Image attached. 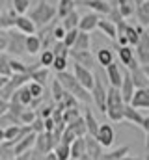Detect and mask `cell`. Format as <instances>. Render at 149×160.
I'll return each instance as SVG.
<instances>
[{
  "instance_id": "obj_19",
  "label": "cell",
  "mask_w": 149,
  "mask_h": 160,
  "mask_svg": "<svg viewBox=\"0 0 149 160\" xmlns=\"http://www.w3.org/2000/svg\"><path fill=\"white\" fill-rule=\"evenodd\" d=\"M123 119L129 121V123H132V125L142 127V125H144V121H146V118L140 114V110H138V108H134L132 104H127V106H125V118H123Z\"/></svg>"
},
{
  "instance_id": "obj_13",
  "label": "cell",
  "mask_w": 149,
  "mask_h": 160,
  "mask_svg": "<svg viewBox=\"0 0 149 160\" xmlns=\"http://www.w3.org/2000/svg\"><path fill=\"white\" fill-rule=\"evenodd\" d=\"M106 69V77H108V84L114 86V88H121V82H123V71L119 67V63H110Z\"/></svg>"
},
{
  "instance_id": "obj_40",
  "label": "cell",
  "mask_w": 149,
  "mask_h": 160,
  "mask_svg": "<svg viewBox=\"0 0 149 160\" xmlns=\"http://www.w3.org/2000/svg\"><path fill=\"white\" fill-rule=\"evenodd\" d=\"M36 118H37V112H34V110H24V112L21 114L19 121H21V125H32Z\"/></svg>"
},
{
  "instance_id": "obj_48",
  "label": "cell",
  "mask_w": 149,
  "mask_h": 160,
  "mask_svg": "<svg viewBox=\"0 0 149 160\" xmlns=\"http://www.w3.org/2000/svg\"><path fill=\"white\" fill-rule=\"evenodd\" d=\"M8 110H9V101L0 99V118H2V116H6V114H8Z\"/></svg>"
},
{
  "instance_id": "obj_59",
  "label": "cell",
  "mask_w": 149,
  "mask_h": 160,
  "mask_svg": "<svg viewBox=\"0 0 149 160\" xmlns=\"http://www.w3.org/2000/svg\"><path fill=\"white\" fill-rule=\"evenodd\" d=\"M0 30H4V28H2V22H0Z\"/></svg>"
},
{
  "instance_id": "obj_20",
  "label": "cell",
  "mask_w": 149,
  "mask_h": 160,
  "mask_svg": "<svg viewBox=\"0 0 149 160\" xmlns=\"http://www.w3.org/2000/svg\"><path fill=\"white\" fill-rule=\"evenodd\" d=\"M146 32V28H142V26H134V24H127L125 26V36H127V39H129V45L131 47H136L138 45V41H140V36Z\"/></svg>"
},
{
  "instance_id": "obj_39",
  "label": "cell",
  "mask_w": 149,
  "mask_h": 160,
  "mask_svg": "<svg viewBox=\"0 0 149 160\" xmlns=\"http://www.w3.org/2000/svg\"><path fill=\"white\" fill-rule=\"evenodd\" d=\"M26 86H28V89H30V93H32V97H34V99H39V97H43V95H45V89H47V88H45L43 84L36 82V80H30Z\"/></svg>"
},
{
  "instance_id": "obj_47",
  "label": "cell",
  "mask_w": 149,
  "mask_h": 160,
  "mask_svg": "<svg viewBox=\"0 0 149 160\" xmlns=\"http://www.w3.org/2000/svg\"><path fill=\"white\" fill-rule=\"evenodd\" d=\"M142 128H144V132H146V149L149 151V116L146 118L144 125H142Z\"/></svg>"
},
{
  "instance_id": "obj_3",
  "label": "cell",
  "mask_w": 149,
  "mask_h": 160,
  "mask_svg": "<svg viewBox=\"0 0 149 160\" xmlns=\"http://www.w3.org/2000/svg\"><path fill=\"white\" fill-rule=\"evenodd\" d=\"M26 38L23 32L11 28L9 30V43L6 48V54H9L11 58H21L23 54H26Z\"/></svg>"
},
{
  "instance_id": "obj_16",
  "label": "cell",
  "mask_w": 149,
  "mask_h": 160,
  "mask_svg": "<svg viewBox=\"0 0 149 160\" xmlns=\"http://www.w3.org/2000/svg\"><path fill=\"white\" fill-rule=\"evenodd\" d=\"M97 28L108 38V39L116 41V38H117V24L116 22H112L108 17H105V19H99V24H97Z\"/></svg>"
},
{
  "instance_id": "obj_22",
  "label": "cell",
  "mask_w": 149,
  "mask_h": 160,
  "mask_svg": "<svg viewBox=\"0 0 149 160\" xmlns=\"http://www.w3.org/2000/svg\"><path fill=\"white\" fill-rule=\"evenodd\" d=\"M117 58L123 63V67H131V63L136 60L134 47H117Z\"/></svg>"
},
{
  "instance_id": "obj_37",
  "label": "cell",
  "mask_w": 149,
  "mask_h": 160,
  "mask_svg": "<svg viewBox=\"0 0 149 160\" xmlns=\"http://www.w3.org/2000/svg\"><path fill=\"white\" fill-rule=\"evenodd\" d=\"M52 52H54V56H58V58H69L71 48H69L64 41H56V43L52 45Z\"/></svg>"
},
{
  "instance_id": "obj_54",
  "label": "cell",
  "mask_w": 149,
  "mask_h": 160,
  "mask_svg": "<svg viewBox=\"0 0 149 160\" xmlns=\"http://www.w3.org/2000/svg\"><path fill=\"white\" fill-rule=\"evenodd\" d=\"M142 69H144V73L147 75V78H149V63H146V65H142Z\"/></svg>"
},
{
  "instance_id": "obj_15",
  "label": "cell",
  "mask_w": 149,
  "mask_h": 160,
  "mask_svg": "<svg viewBox=\"0 0 149 160\" xmlns=\"http://www.w3.org/2000/svg\"><path fill=\"white\" fill-rule=\"evenodd\" d=\"M86 145H88V157L91 160H101V157L105 155L103 153V145L93 138V136H90V134H86Z\"/></svg>"
},
{
  "instance_id": "obj_8",
  "label": "cell",
  "mask_w": 149,
  "mask_h": 160,
  "mask_svg": "<svg viewBox=\"0 0 149 160\" xmlns=\"http://www.w3.org/2000/svg\"><path fill=\"white\" fill-rule=\"evenodd\" d=\"M121 95H123V101H125V104H129L131 101H132V95H134V91H136V86H134V82H132V77H131V71L125 67L123 69V82H121Z\"/></svg>"
},
{
  "instance_id": "obj_56",
  "label": "cell",
  "mask_w": 149,
  "mask_h": 160,
  "mask_svg": "<svg viewBox=\"0 0 149 160\" xmlns=\"http://www.w3.org/2000/svg\"><path fill=\"white\" fill-rule=\"evenodd\" d=\"M142 2H144V0H134V4H136V6H140Z\"/></svg>"
},
{
  "instance_id": "obj_28",
  "label": "cell",
  "mask_w": 149,
  "mask_h": 160,
  "mask_svg": "<svg viewBox=\"0 0 149 160\" xmlns=\"http://www.w3.org/2000/svg\"><path fill=\"white\" fill-rule=\"evenodd\" d=\"M11 99L19 101V102L23 104V106H30V104H32V101H34V97H32V93H30L28 86H23V88H19V89L15 91V95H13Z\"/></svg>"
},
{
  "instance_id": "obj_46",
  "label": "cell",
  "mask_w": 149,
  "mask_h": 160,
  "mask_svg": "<svg viewBox=\"0 0 149 160\" xmlns=\"http://www.w3.org/2000/svg\"><path fill=\"white\" fill-rule=\"evenodd\" d=\"M30 127H32V130H34V132H37V134H41V132H45V121L41 119L39 116H37L36 119H34V123H32Z\"/></svg>"
},
{
  "instance_id": "obj_10",
  "label": "cell",
  "mask_w": 149,
  "mask_h": 160,
  "mask_svg": "<svg viewBox=\"0 0 149 160\" xmlns=\"http://www.w3.org/2000/svg\"><path fill=\"white\" fill-rule=\"evenodd\" d=\"M36 138H37V132H28L23 140H19L17 143H15V147H13V153H15V157L17 155H23V153H26V151H32L34 147H36Z\"/></svg>"
},
{
  "instance_id": "obj_34",
  "label": "cell",
  "mask_w": 149,
  "mask_h": 160,
  "mask_svg": "<svg viewBox=\"0 0 149 160\" xmlns=\"http://www.w3.org/2000/svg\"><path fill=\"white\" fill-rule=\"evenodd\" d=\"M0 75L2 77H13V71H11V56L2 52L0 54Z\"/></svg>"
},
{
  "instance_id": "obj_49",
  "label": "cell",
  "mask_w": 149,
  "mask_h": 160,
  "mask_svg": "<svg viewBox=\"0 0 149 160\" xmlns=\"http://www.w3.org/2000/svg\"><path fill=\"white\" fill-rule=\"evenodd\" d=\"M32 155H34V149H32V151H26V153H23V155H17L13 160H32Z\"/></svg>"
},
{
  "instance_id": "obj_53",
  "label": "cell",
  "mask_w": 149,
  "mask_h": 160,
  "mask_svg": "<svg viewBox=\"0 0 149 160\" xmlns=\"http://www.w3.org/2000/svg\"><path fill=\"white\" fill-rule=\"evenodd\" d=\"M103 2H106V4H110L114 8H117V0H103Z\"/></svg>"
},
{
  "instance_id": "obj_12",
  "label": "cell",
  "mask_w": 149,
  "mask_h": 160,
  "mask_svg": "<svg viewBox=\"0 0 149 160\" xmlns=\"http://www.w3.org/2000/svg\"><path fill=\"white\" fill-rule=\"evenodd\" d=\"M78 4H82V6H88L90 9H93L95 13H99V15H110V11L114 9V6L110 4H106V2H103V0H78Z\"/></svg>"
},
{
  "instance_id": "obj_14",
  "label": "cell",
  "mask_w": 149,
  "mask_h": 160,
  "mask_svg": "<svg viewBox=\"0 0 149 160\" xmlns=\"http://www.w3.org/2000/svg\"><path fill=\"white\" fill-rule=\"evenodd\" d=\"M134 108H149V88H138L132 95V101L129 102Z\"/></svg>"
},
{
  "instance_id": "obj_30",
  "label": "cell",
  "mask_w": 149,
  "mask_h": 160,
  "mask_svg": "<svg viewBox=\"0 0 149 160\" xmlns=\"http://www.w3.org/2000/svg\"><path fill=\"white\" fill-rule=\"evenodd\" d=\"M90 47H91V36L88 32L78 30V38L73 45V50H90Z\"/></svg>"
},
{
  "instance_id": "obj_61",
  "label": "cell",
  "mask_w": 149,
  "mask_h": 160,
  "mask_svg": "<svg viewBox=\"0 0 149 160\" xmlns=\"http://www.w3.org/2000/svg\"><path fill=\"white\" fill-rule=\"evenodd\" d=\"M0 160H2V158H0Z\"/></svg>"
},
{
  "instance_id": "obj_21",
  "label": "cell",
  "mask_w": 149,
  "mask_h": 160,
  "mask_svg": "<svg viewBox=\"0 0 149 160\" xmlns=\"http://www.w3.org/2000/svg\"><path fill=\"white\" fill-rule=\"evenodd\" d=\"M136 19H138V24L142 28H147L149 26V0H144L140 6H136V11H134Z\"/></svg>"
},
{
  "instance_id": "obj_23",
  "label": "cell",
  "mask_w": 149,
  "mask_h": 160,
  "mask_svg": "<svg viewBox=\"0 0 149 160\" xmlns=\"http://www.w3.org/2000/svg\"><path fill=\"white\" fill-rule=\"evenodd\" d=\"M84 121H86V128H88V134L95 138V136H97V132H99V127H101V123L95 119V116H93L91 108H86V112H84Z\"/></svg>"
},
{
  "instance_id": "obj_5",
  "label": "cell",
  "mask_w": 149,
  "mask_h": 160,
  "mask_svg": "<svg viewBox=\"0 0 149 160\" xmlns=\"http://www.w3.org/2000/svg\"><path fill=\"white\" fill-rule=\"evenodd\" d=\"M134 56H136V60H138L140 65L149 63V34L147 32H144V34L140 36L138 45L134 47Z\"/></svg>"
},
{
  "instance_id": "obj_27",
  "label": "cell",
  "mask_w": 149,
  "mask_h": 160,
  "mask_svg": "<svg viewBox=\"0 0 149 160\" xmlns=\"http://www.w3.org/2000/svg\"><path fill=\"white\" fill-rule=\"evenodd\" d=\"M56 9H58V19L62 21L65 15H69L71 11L76 9V0H58Z\"/></svg>"
},
{
  "instance_id": "obj_7",
  "label": "cell",
  "mask_w": 149,
  "mask_h": 160,
  "mask_svg": "<svg viewBox=\"0 0 149 160\" xmlns=\"http://www.w3.org/2000/svg\"><path fill=\"white\" fill-rule=\"evenodd\" d=\"M73 65H74L73 75L76 77V80H78L88 91H91L93 82H95V75H93V71H91V69H86V67H82V65H78V63H73Z\"/></svg>"
},
{
  "instance_id": "obj_35",
  "label": "cell",
  "mask_w": 149,
  "mask_h": 160,
  "mask_svg": "<svg viewBox=\"0 0 149 160\" xmlns=\"http://www.w3.org/2000/svg\"><path fill=\"white\" fill-rule=\"evenodd\" d=\"M11 9L17 15H26L30 11V0H11Z\"/></svg>"
},
{
  "instance_id": "obj_24",
  "label": "cell",
  "mask_w": 149,
  "mask_h": 160,
  "mask_svg": "<svg viewBox=\"0 0 149 160\" xmlns=\"http://www.w3.org/2000/svg\"><path fill=\"white\" fill-rule=\"evenodd\" d=\"M95 60H97V63H99L101 67H108L110 63H114V50L108 48V47L99 48L97 54H95Z\"/></svg>"
},
{
  "instance_id": "obj_29",
  "label": "cell",
  "mask_w": 149,
  "mask_h": 160,
  "mask_svg": "<svg viewBox=\"0 0 149 160\" xmlns=\"http://www.w3.org/2000/svg\"><path fill=\"white\" fill-rule=\"evenodd\" d=\"M62 26L69 32V30H78V22H80V15H78V11L74 9V11H71L69 15H65L62 21Z\"/></svg>"
},
{
  "instance_id": "obj_4",
  "label": "cell",
  "mask_w": 149,
  "mask_h": 160,
  "mask_svg": "<svg viewBox=\"0 0 149 160\" xmlns=\"http://www.w3.org/2000/svg\"><path fill=\"white\" fill-rule=\"evenodd\" d=\"M69 56L74 60V63H78V65H82V67H86V69H91V71L99 65L97 60H95V56L91 54V50H73V48H71Z\"/></svg>"
},
{
  "instance_id": "obj_42",
  "label": "cell",
  "mask_w": 149,
  "mask_h": 160,
  "mask_svg": "<svg viewBox=\"0 0 149 160\" xmlns=\"http://www.w3.org/2000/svg\"><path fill=\"white\" fill-rule=\"evenodd\" d=\"M54 108H56V102H54V104H43V106H41V110H37V116H39L41 119L52 118V112H54Z\"/></svg>"
},
{
  "instance_id": "obj_32",
  "label": "cell",
  "mask_w": 149,
  "mask_h": 160,
  "mask_svg": "<svg viewBox=\"0 0 149 160\" xmlns=\"http://www.w3.org/2000/svg\"><path fill=\"white\" fill-rule=\"evenodd\" d=\"M50 89H52V99H54V102H56V104H58V102H62L67 91L64 89V86L60 84V80H58V78H54L52 82H50Z\"/></svg>"
},
{
  "instance_id": "obj_51",
  "label": "cell",
  "mask_w": 149,
  "mask_h": 160,
  "mask_svg": "<svg viewBox=\"0 0 149 160\" xmlns=\"http://www.w3.org/2000/svg\"><path fill=\"white\" fill-rule=\"evenodd\" d=\"M43 160H58V158H56V155H54V153L50 151V153H47V155L43 157Z\"/></svg>"
},
{
  "instance_id": "obj_55",
  "label": "cell",
  "mask_w": 149,
  "mask_h": 160,
  "mask_svg": "<svg viewBox=\"0 0 149 160\" xmlns=\"http://www.w3.org/2000/svg\"><path fill=\"white\" fill-rule=\"evenodd\" d=\"M121 160H140V158H134V157H131V155H125Z\"/></svg>"
},
{
  "instance_id": "obj_41",
  "label": "cell",
  "mask_w": 149,
  "mask_h": 160,
  "mask_svg": "<svg viewBox=\"0 0 149 160\" xmlns=\"http://www.w3.org/2000/svg\"><path fill=\"white\" fill-rule=\"evenodd\" d=\"M65 34H67V30L62 26V22H56V24H52V36H54V39H56V41H64Z\"/></svg>"
},
{
  "instance_id": "obj_43",
  "label": "cell",
  "mask_w": 149,
  "mask_h": 160,
  "mask_svg": "<svg viewBox=\"0 0 149 160\" xmlns=\"http://www.w3.org/2000/svg\"><path fill=\"white\" fill-rule=\"evenodd\" d=\"M52 69L56 73H62V71H67V58H54V63H52Z\"/></svg>"
},
{
  "instance_id": "obj_36",
  "label": "cell",
  "mask_w": 149,
  "mask_h": 160,
  "mask_svg": "<svg viewBox=\"0 0 149 160\" xmlns=\"http://www.w3.org/2000/svg\"><path fill=\"white\" fill-rule=\"evenodd\" d=\"M54 52H52V48H45V50H41V54H39V63L43 65V67H52V63H54Z\"/></svg>"
},
{
  "instance_id": "obj_45",
  "label": "cell",
  "mask_w": 149,
  "mask_h": 160,
  "mask_svg": "<svg viewBox=\"0 0 149 160\" xmlns=\"http://www.w3.org/2000/svg\"><path fill=\"white\" fill-rule=\"evenodd\" d=\"M9 43V30H0V52H6Z\"/></svg>"
},
{
  "instance_id": "obj_57",
  "label": "cell",
  "mask_w": 149,
  "mask_h": 160,
  "mask_svg": "<svg viewBox=\"0 0 149 160\" xmlns=\"http://www.w3.org/2000/svg\"><path fill=\"white\" fill-rule=\"evenodd\" d=\"M6 4V0H0V6H4Z\"/></svg>"
},
{
  "instance_id": "obj_26",
  "label": "cell",
  "mask_w": 149,
  "mask_h": 160,
  "mask_svg": "<svg viewBox=\"0 0 149 160\" xmlns=\"http://www.w3.org/2000/svg\"><path fill=\"white\" fill-rule=\"evenodd\" d=\"M52 153L56 155L58 160H71V143H65L64 140H60V142L54 145Z\"/></svg>"
},
{
  "instance_id": "obj_1",
  "label": "cell",
  "mask_w": 149,
  "mask_h": 160,
  "mask_svg": "<svg viewBox=\"0 0 149 160\" xmlns=\"http://www.w3.org/2000/svg\"><path fill=\"white\" fill-rule=\"evenodd\" d=\"M34 24L37 28H45V26H50L52 21L58 17V9L54 4L47 2V0H37L34 4V8L30 9V15H28Z\"/></svg>"
},
{
  "instance_id": "obj_38",
  "label": "cell",
  "mask_w": 149,
  "mask_h": 160,
  "mask_svg": "<svg viewBox=\"0 0 149 160\" xmlns=\"http://www.w3.org/2000/svg\"><path fill=\"white\" fill-rule=\"evenodd\" d=\"M11 71L13 75H24V73H30V65L23 63L19 58H11Z\"/></svg>"
},
{
  "instance_id": "obj_52",
  "label": "cell",
  "mask_w": 149,
  "mask_h": 160,
  "mask_svg": "<svg viewBox=\"0 0 149 160\" xmlns=\"http://www.w3.org/2000/svg\"><path fill=\"white\" fill-rule=\"evenodd\" d=\"M6 142V136H4V128H0V145Z\"/></svg>"
},
{
  "instance_id": "obj_25",
  "label": "cell",
  "mask_w": 149,
  "mask_h": 160,
  "mask_svg": "<svg viewBox=\"0 0 149 160\" xmlns=\"http://www.w3.org/2000/svg\"><path fill=\"white\" fill-rule=\"evenodd\" d=\"M43 50V45H41V38L34 34V36H28L26 38V54L30 56H36V54H41Z\"/></svg>"
},
{
  "instance_id": "obj_60",
  "label": "cell",
  "mask_w": 149,
  "mask_h": 160,
  "mask_svg": "<svg viewBox=\"0 0 149 160\" xmlns=\"http://www.w3.org/2000/svg\"><path fill=\"white\" fill-rule=\"evenodd\" d=\"M0 54H2V52H0Z\"/></svg>"
},
{
  "instance_id": "obj_33",
  "label": "cell",
  "mask_w": 149,
  "mask_h": 160,
  "mask_svg": "<svg viewBox=\"0 0 149 160\" xmlns=\"http://www.w3.org/2000/svg\"><path fill=\"white\" fill-rule=\"evenodd\" d=\"M30 77H32V80H36V82H39V84H43L45 88L49 86V67H37V69H34L32 73H30Z\"/></svg>"
},
{
  "instance_id": "obj_2",
  "label": "cell",
  "mask_w": 149,
  "mask_h": 160,
  "mask_svg": "<svg viewBox=\"0 0 149 160\" xmlns=\"http://www.w3.org/2000/svg\"><path fill=\"white\" fill-rule=\"evenodd\" d=\"M56 78L60 80V84L64 86L65 91H69L71 95H74L80 102H86V104H91L93 99H91V93L76 80L73 73H67V71H62V73H56Z\"/></svg>"
},
{
  "instance_id": "obj_11",
  "label": "cell",
  "mask_w": 149,
  "mask_h": 160,
  "mask_svg": "<svg viewBox=\"0 0 149 160\" xmlns=\"http://www.w3.org/2000/svg\"><path fill=\"white\" fill-rule=\"evenodd\" d=\"M99 13H95V11H91V13H86V15H82L80 17V22H78V30L80 32H93L95 28H97V24H99Z\"/></svg>"
},
{
  "instance_id": "obj_58",
  "label": "cell",
  "mask_w": 149,
  "mask_h": 160,
  "mask_svg": "<svg viewBox=\"0 0 149 160\" xmlns=\"http://www.w3.org/2000/svg\"><path fill=\"white\" fill-rule=\"evenodd\" d=\"M146 32H147V34H149V26H147V28H146Z\"/></svg>"
},
{
  "instance_id": "obj_31",
  "label": "cell",
  "mask_w": 149,
  "mask_h": 160,
  "mask_svg": "<svg viewBox=\"0 0 149 160\" xmlns=\"http://www.w3.org/2000/svg\"><path fill=\"white\" fill-rule=\"evenodd\" d=\"M67 127L76 134V138H84V136L88 134V128H86V121H84V118H78V119L67 123Z\"/></svg>"
},
{
  "instance_id": "obj_9",
  "label": "cell",
  "mask_w": 149,
  "mask_h": 160,
  "mask_svg": "<svg viewBox=\"0 0 149 160\" xmlns=\"http://www.w3.org/2000/svg\"><path fill=\"white\" fill-rule=\"evenodd\" d=\"M13 28L19 30V32H23L24 36H34V34H37V26L34 24V21L28 15H17Z\"/></svg>"
},
{
  "instance_id": "obj_17",
  "label": "cell",
  "mask_w": 149,
  "mask_h": 160,
  "mask_svg": "<svg viewBox=\"0 0 149 160\" xmlns=\"http://www.w3.org/2000/svg\"><path fill=\"white\" fill-rule=\"evenodd\" d=\"M121 104H125L123 95H121V89L110 86L108 88V95H106V110L108 108H116V106H121Z\"/></svg>"
},
{
  "instance_id": "obj_18",
  "label": "cell",
  "mask_w": 149,
  "mask_h": 160,
  "mask_svg": "<svg viewBox=\"0 0 149 160\" xmlns=\"http://www.w3.org/2000/svg\"><path fill=\"white\" fill-rule=\"evenodd\" d=\"M84 155H88V145H86V136L76 138L71 143V160H80Z\"/></svg>"
},
{
  "instance_id": "obj_6",
  "label": "cell",
  "mask_w": 149,
  "mask_h": 160,
  "mask_svg": "<svg viewBox=\"0 0 149 160\" xmlns=\"http://www.w3.org/2000/svg\"><path fill=\"white\" fill-rule=\"evenodd\" d=\"M95 140H97L103 147H112V145H114V140H116V130H114V127H112L110 123H101Z\"/></svg>"
},
{
  "instance_id": "obj_44",
  "label": "cell",
  "mask_w": 149,
  "mask_h": 160,
  "mask_svg": "<svg viewBox=\"0 0 149 160\" xmlns=\"http://www.w3.org/2000/svg\"><path fill=\"white\" fill-rule=\"evenodd\" d=\"M76 38H78V30H69L67 34H65V38H64V43L69 47V48H73L74 41H76Z\"/></svg>"
},
{
  "instance_id": "obj_50",
  "label": "cell",
  "mask_w": 149,
  "mask_h": 160,
  "mask_svg": "<svg viewBox=\"0 0 149 160\" xmlns=\"http://www.w3.org/2000/svg\"><path fill=\"white\" fill-rule=\"evenodd\" d=\"M8 82H9V77H2V75H0V89H2Z\"/></svg>"
}]
</instances>
